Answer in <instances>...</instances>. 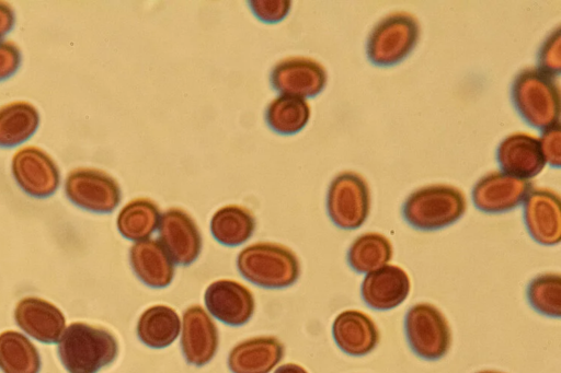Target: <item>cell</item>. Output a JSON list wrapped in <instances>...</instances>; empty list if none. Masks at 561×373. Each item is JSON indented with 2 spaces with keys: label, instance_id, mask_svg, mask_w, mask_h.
I'll use <instances>...</instances> for the list:
<instances>
[{
  "label": "cell",
  "instance_id": "ffe728a7",
  "mask_svg": "<svg viewBox=\"0 0 561 373\" xmlns=\"http://www.w3.org/2000/svg\"><path fill=\"white\" fill-rule=\"evenodd\" d=\"M135 275L148 287H168L174 277V265L164 246L157 240H142L129 249Z\"/></svg>",
  "mask_w": 561,
  "mask_h": 373
},
{
  "label": "cell",
  "instance_id": "1f68e13d",
  "mask_svg": "<svg viewBox=\"0 0 561 373\" xmlns=\"http://www.w3.org/2000/svg\"><path fill=\"white\" fill-rule=\"evenodd\" d=\"M539 142L546 163H549L551 166L559 167L561 164L560 125L556 124L543 129Z\"/></svg>",
  "mask_w": 561,
  "mask_h": 373
},
{
  "label": "cell",
  "instance_id": "2e32d148",
  "mask_svg": "<svg viewBox=\"0 0 561 373\" xmlns=\"http://www.w3.org/2000/svg\"><path fill=\"white\" fill-rule=\"evenodd\" d=\"M411 280L405 270L397 265H385L368 272L360 287L364 302L378 311L392 310L410 294Z\"/></svg>",
  "mask_w": 561,
  "mask_h": 373
},
{
  "label": "cell",
  "instance_id": "d590c367",
  "mask_svg": "<svg viewBox=\"0 0 561 373\" xmlns=\"http://www.w3.org/2000/svg\"><path fill=\"white\" fill-rule=\"evenodd\" d=\"M477 373H502V372L492 371V370H485V371H480V372H477Z\"/></svg>",
  "mask_w": 561,
  "mask_h": 373
},
{
  "label": "cell",
  "instance_id": "e575fe53",
  "mask_svg": "<svg viewBox=\"0 0 561 373\" xmlns=\"http://www.w3.org/2000/svg\"><path fill=\"white\" fill-rule=\"evenodd\" d=\"M274 373H308L306 369L295 363H286L276 369Z\"/></svg>",
  "mask_w": 561,
  "mask_h": 373
},
{
  "label": "cell",
  "instance_id": "9c48e42d",
  "mask_svg": "<svg viewBox=\"0 0 561 373\" xmlns=\"http://www.w3.org/2000/svg\"><path fill=\"white\" fill-rule=\"evenodd\" d=\"M11 168L21 189L35 198L53 195L60 183V173L55 161L36 147H24L16 151Z\"/></svg>",
  "mask_w": 561,
  "mask_h": 373
},
{
  "label": "cell",
  "instance_id": "d6986e66",
  "mask_svg": "<svg viewBox=\"0 0 561 373\" xmlns=\"http://www.w3.org/2000/svg\"><path fill=\"white\" fill-rule=\"evenodd\" d=\"M337 347L350 355H365L379 342V330L369 315L357 310L341 312L332 325Z\"/></svg>",
  "mask_w": 561,
  "mask_h": 373
},
{
  "label": "cell",
  "instance_id": "30bf717a",
  "mask_svg": "<svg viewBox=\"0 0 561 373\" xmlns=\"http://www.w3.org/2000/svg\"><path fill=\"white\" fill-rule=\"evenodd\" d=\"M533 188V183L508 175L491 172L482 176L473 186L474 206L486 213L507 212L518 207Z\"/></svg>",
  "mask_w": 561,
  "mask_h": 373
},
{
  "label": "cell",
  "instance_id": "4316f807",
  "mask_svg": "<svg viewBox=\"0 0 561 373\" xmlns=\"http://www.w3.org/2000/svg\"><path fill=\"white\" fill-rule=\"evenodd\" d=\"M392 254V244L388 237L368 232L353 241L347 252V261L356 272L368 273L387 265Z\"/></svg>",
  "mask_w": 561,
  "mask_h": 373
},
{
  "label": "cell",
  "instance_id": "484cf974",
  "mask_svg": "<svg viewBox=\"0 0 561 373\" xmlns=\"http://www.w3.org/2000/svg\"><path fill=\"white\" fill-rule=\"evenodd\" d=\"M160 222V210L148 198H136L126 203L117 215L119 233L131 241L148 238Z\"/></svg>",
  "mask_w": 561,
  "mask_h": 373
},
{
  "label": "cell",
  "instance_id": "603a6c76",
  "mask_svg": "<svg viewBox=\"0 0 561 373\" xmlns=\"http://www.w3.org/2000/svg\"><path fill=\"white\" fill-rule=\"evenodd\" d=\"M255 229L253 213L245 207L227 205L211 217L210 231L219 243L237 246L248 241Z\"/></svg>",
  "mask_w": 561,
  "mask_h": 373
},
{
  "label": "cell",
  "instance_id": "8fae6325",
  "mask_svg": "<svg viewBox=\"0 0 561 373\" xmlns=\"http://www.w3.org/2000/svg\"><path fill=\"white\" fill-rule=\"evenodd\" d=\"M324 67L307 57H289L276 63L271 73L275 90L285 95L311 97L319 94L327 83Z\"/></svg>",
  "mask_w": 561,
  "mask_h": 373
},
{
  "label": "cell",
  "instance_id": "5b68a950",
  "mask_svg": "<svg viewBox=\"0 0 561 373\" xmlns=\"http://www.w3.org/2000/svg\"><path fill=\"white\" fill-rule=\"evenodd\" d=\"M419 37L420 25L412 14L391 13L371 30L366 45L367 57L376 66H393L414 49Z\"/></svg>",
  "mask_w": 561,
  "mask_h": 373
},
{
  "label": "cell",
  "instance_id": "9a60e30c",
  "mask_svg": "<svg viewBox=\"0 0 561 373\" xmlns=\"http://www.w3.org/2000/svg\"><path fill=\"white\" fill-rule=\"evenodd\" d=\"M218 330L201 305H191L183 314L181 348L186 361L202 366L208 363L218 348Z\"/></svg>",
  "mask_w": 561,
  "mask_h": 373
},
{
  "label": "cell",
  "instance_id": "cb8c5ba5",
  "mask_svg": "<svg viewBox=\"0 0 561 373\" xmlns=\"http://www.w3.org/2000/svg\"><path fill=\"white\" fill-rule=\"evenodd\" d=\"M39 114L27 102H13L0 107V147H15L34 135Z\"/></svg>",
  "mask_w": 561,
  "mask_h": 373
},
{
  "label": "cell",
  "instance_id": "8992f818",
  "mask_svg": "<svg viewBox=\"0 0 561 373\" xmlns=\"http://www.w3.org/2000/svg\"><path fill=\"white\" fill-rule=\"evenodd\" d=\"M405 336L413 352L425 360L443 358L451 345V331L445 315L431 303L409 308L404 319Z\"/></svg>",
  "mask_w": 561,
  "mask_h": 373
},
{
  "label": "cell",
  "instance_id": "3957f363",
  "mask_svg": "<svg viewBox=\"0 0 561 373\" xmlns=\"http://www.w3.org/2000/svg\"><path fill=\"white\" fill-rule=\"evenodd\" d=\"M237 266L248 281L266 289L287 288L300 275L296 254L285 245L271 242L244 247L238 255Z\"/></svg>",
  "mask_w": 561,
  "mask_h": 373
},
{
  "label": "cell",
  "instance_id": "ba28073f",
  "mask_svg": "<svg viewBox=\"0 0 561 373\" xmlns=\"http://www.w3.org/2000/svg\"><path fill=\"white\" fill-rule=\"evenodd\" d=\"M65 191L72 203L98 213L112 212L122 197L119 185L111 175L85 167L73 170L67 175Z\"/></svg>",
  "mask_w": 561,
  "mask_h": 373
},
{
  "label": "cell",
  "instance_id": "7402d4cb",
  "mask_svg": "<svg viewBox=\"0 0 561 373\" xmlns=\"http://www.w3.org/2000/svg\"><path fill=\"white\" fill-rule=\"evenodd\" d=\"M181 320L178 313L168 305L148 307L137 323L138 338L151 348L170 346L179 336Z\"/></svg>",
  "mask_w": 561,
  "mask_h": 373
},
{
  "label": "cell",
  "instance_id": "ac0fdd59",
  "mask_svg": "<svg viewBox=\"0 0 561 373\" xmlns=\"http://www.w3.org/2000/svg\"><path fill=\"white\" fill-rule=\"evenodd\" d=\"M14 318L21 329L45 343L57 342L66 319L53 303L35 296L23 298L15 306Z\"/></svg>",
  "mask_w": 561,
  "mask_h": 373
},
{
  "label": "cell",
  "instance_id": "f546056e",
  "mask_svg": "<svg viewBox=\"0 0 561 373\" xmlns=\"http://www.w3.org/2000/svg\"><path fill=\"white\" fill-rule=\"evenodd\" d=\"M560 28L557 27L542 43L538 53L539 69L557 78L561 70Z\"/></svg>",
  "mask_w": 561,
  "mask_h": 373
},
{
  "label": "cell",
  "instance_id": "4fadbf2b",
  "mask_svg": "<svg viewBox=\"0 0 561 373\" xmlns=\"http://www.w3.org/2000/svg\"><path fill=\"white\" fill-rule=\"evenodd\" d=\"M208 312L230 326H241L253 315L255 301L252 292L242 283L220 279L211 282L204 294Z\"/></svg>",
  "mask_w": 561,
  "mask_h": 373
},
{
  "label": "cell",
  "instance_id": "4dcf8cb0",
  "mask_svg": "<svg viewBox=\"0 0 561 373\" xmlns=\"http://www.w3.org/2000/svg\"><path fill=\"white\" fill-rule=\"evenodd\" d=\"M249 4L255 16L266 23L282 21L290 9L288 0H252Z\"/></svg>",
  "mask_w": 561,
  "mask_h": 373
},
{
  "label": "cell",
  "instance_id": "7c38bea8",
  "mask_svg": "<svg viewBox=\"0 0 561 373\" xmlns=\"http://www.w3.org/2000/svg\"><path fill=\"white\" fill-rule=\"evenodd\" d=\"M159 236L172 260L191 265L202 250V235L193 218L183 209H168L159 222Z\"/></svg>",
  "mask_w": 561,
  "mask_h": 373
},
{
  "label": "cell",
  "instance_id": "d4e9b609",
  "mask_svg": "<svg viewBox=\"0 0 561 373\" xmlns=\"http://www.w3.org/2000/svg\"><path fill=\"white\" fill-rule=\"evenodd\" d=\"M0 369L3 373H38L39 353L24 335L5 330L0 334Z\"/></svg>",
  "mask_w": 561,
  "mask_h": 373
},
{
  "label": "cell",
  "instance_id": "7a4b0ae2",
  "mask_svg": "<svg viewBox=\"0 0 561 373\" xmlns=\"http://www.w3.org/2000/svg\"><path fill=\"white\" fill-rule=\"evenodd\" d=\"M512 101L530 126L546 129L559 124L560 89L554 77L539 68L522 70L512 84Z\"/></svg>",
  "mask_w": 561,
  "mask_h": 373
},
{
  "label": "cell",
  "instance_id": "e0dca14e",
  "mask_svg": "<svg viewBox=\"0 0 561 373\" xmlns=\"http://www.w3.org/2000/svg\"><path fill=\"white\" fill-rule=\"evenodd\" d=\"M496 159L504 173L522 179L537 176L546 165L539 139L526 132L505 137L499 144Z\"/></svg>",
  "mask_w": 561,
  "mask_h": 373
},
{
  "label": "cell",
  "instance_id": "83f0119b",
  "mask_svg": "<svg viewBox=\"0 0 561 373\" xmlns=\"http://www.w3.org/2000/svg\"><path fill=\"white\" fill-rule=\"evenodd\" d=\"M265 117L266 123L274 131L293 135L307 125L310 106L302 97L284 94L270 103Z\"/></svg>",
  "mask_w": 561,
  "mask_h": 373
},
{
  "label": "cell",
  "instance_id": "52a82bcc",
  "mask_svg": "<svg viewBox=\"0 0 561 373\" xmlns=\"http://www.w3.org/2000/svg\"><path fill=\"white\" fill-rule=\"evenodd\" d=\"M327 210L332 222L343 230L362 226L370 211V190L366 179L351 171L337 174L328 189Z\"/></svg>",
  "mask_w": 561,
  "mask_h": 373
},
{
  "label": "cell",
  "instance_id": "d6a6232c",
  "mask_svg": "<svg viewBox=\"0 0 561 373\" xmlns=\"http://www.w3.org/2000/svg\"><path fill=\"white\" fill-rule=\"evenodd\" d=\"M21 51L12 42L0 40V81L13 75L21 65Z\"/></svg>",
  "mask_w": 561,
  "mask_h": 373
},
{
  "label": "cell",
  "instance_id": "f1b7e54d",
  "mask_svg": "<svg viewBox=\"0 0 561 373\" xmlns=\"http://www.w3.org/2000/svg\"><path fill=\"white\" fill-rule=\"evenodd\" d=\"M527 298L531 307L549 317L561 315V277L559 273H542L528 284Z\"/></svg>",
  "mask_w": 561,
  "mask_h": 373
},
{
  "label": "cell",
  "instance_id": "44dd1931",
  "mask_svg": "<svg viewBox=\"0 0 561 373\" xmlns=\"http://www.w3.org/2000/svg\"><path fill=\"white\" fill-rule=\"evenodd\" d=\"M283 354L284 347L276 337H253L232 348L228 365L232 373H268Z\"/></svg>",
  "mask_w": 561,
  "mask_h": 373
},
{
  "label": "cell",
  "instance_id": "836d02e7",
  "mask_svg": "<svg viewBox=\"0 0 561 373\" xmlns=\"http://www.w3.org/2000/svg\"><path fill=\"white\" fill-rule=\"evenodd\" d=\"M14 23L15 16L12 8L0 1V38L13 28Z\"/></svg>",
  "mask_w": 561,
  "mask_h": 373
},
{
  "label": "cell",
  "instance_id": "6da1fadb",
  "mask_svg": "<svg viewBox=\"0 0 561 373\" xmlns=\"http://www.w3.org/2000/svg\"><path fill=\"white\" fill-rule=\"evenodd\" d=\"M57 349L69 373H98L116 359L118 343L106 328L75 322L66 328Z\"/></svg>",
  "mask_w": 561,
  "mask_h": 373
},
{
  "label": "cell",
  "instance_id": "277c9868",
  "mask_svg": "<svg viewBox=\"0 0 561 373\" xmlns=\"http://www.w3.org/2000/svg\"><path fill=\"white\" fill-rule=\"evenodd\" d=\"M466 209V197L459 188L434 184L411 193L403 203L402 213L411 226L434 231L458 221Z\"/></svg>",
  "mask_w": 561,
  "mask_h": 373
},
{
  "label": "cell",
  "instance_id": "5bb4252c",
  "mask_svg": "<svg viewBox=\"0 0 561 373\" xmlns=\"http://www.w3.org/2000/svg\"><path fill=\"white\" fill-rule=\"evenodd\" d=\"M524 221L530 236L542 245H557L561 240V201L548 188L530 190L524 203Z\"/></svg>",
  "mask_w": 561,
  "mask_h": 373
}]
</instances>
